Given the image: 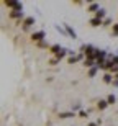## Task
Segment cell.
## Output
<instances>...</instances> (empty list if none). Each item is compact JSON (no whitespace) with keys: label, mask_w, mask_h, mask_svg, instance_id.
Listing matches in <instances>:
<instances>
[{"label":"cell","mask_w":118,"mask_h":126,"mask_svg":"<svg viewBox=\"0 0 118 126\" xmlns=\"http://www.w3.org/2000/svg\"><path fill=\"white\" fill-rule=\"evenodd\" d=\"M2 5L15 10V12H23V3L21 2H17V0H2Z\"/></svg>","instance_id":"cell-1"},{"label":"cell","mask_w":118,"mask_h":126,"mask_svg":"<svg viewBox=\"0 0 118 126\" xmlns=\"http://www.w3.org/2000/svg\"><path fill=\"white\" fill-rule=\"evenodd\" d=\"M44 38H46V31L44 30H39V31H34L31 33V36H30V39L34 43V44H38V43L44 41Z\"/></svg>","instance_id":"cell-2"},{"label":"cell","mask_w":118,"mask_h":126,"mask_svg":"<svg viewBox=\"0 0 118 126\" xmlns=\"http://www.w3.org/2000/svg\"><path fill=\"white\" fill-rule=\"evenodd\" d=\"M36 23V20H34V16H26V18L21 21V31H28L33 25Z\"/></svg>","instance_id":"cell-3"},{"label":"cell","mask_w":118,"mask_h":126,"mask_svg":"<svg viewBox=\"0 0 118 126\" xmlns=\"http://www.w3.org/2000/svg\"><path fill=\"white\" fill-rule=\"evenodd\" d=\"M8 18L10 20H17L18 23H21L26 16H25V13L23 12H15V10H12V12H8Z\"/></svg>","instance_id":"cell-4"},{"label":"cell","mask_w":118,"mask_h":126,"mask_svg":"<svg viewBox=\"0 0 118 126\" xmlns=\"http://www.w3.org/2000/svg\"><path fill=\"white\" fill-rule=\"evenodd\" d=\"M77 116V113H74V111H59L57 113V118L59 120H69V118H76Z\"/></svg>","instance_id":"cell-5"},{"label":"cell","mask_w":118,"mask_h":126,"mask_svg":"<svg viewBox=\"0 0 118 126\" xmlns=\"http://www.w3.org/2000/svg\"><path fill=\"white\" fill-rule=\"evenodd\" d=\"M100 8H102V7H100L97 2H90V3H87V12H90V13H94V15L97 13Z\"/></svg>","instance_id":"cell-6"},{"label":"cell","mask_w":118,"mask_h":126,"mask_svg":"<svg viewBox=\"0 0 118 126\" xmlns=\"http://www.w3.org/2000/svg\"><path fill=\"white\" fill-rule=\"evenodd\" d=\"M64 28H66V31H67V36L71 38V39H77V33H76V30L72 28L71 25L64 23Z\"/></svg>","instance_id":"cell-7"},{"label":"cell","mask_w":118,"mask_h":126,"mask_svg":"<svg viewBox=\"0 0 118 126\" xmlns=\"http://www.w3.org/2000/svg\"><path fill=\"white\" fill-rule=\"evenodd\" d=\"M108 57V52L105 51V49H95V61H99V59H107Z\"/></svg>","instance_id":"cell-8"},{"label":"cell","mask_w":118,"mask_h":126,"mask_svg":"<svg viewBox=\"0 0 118 126\" xmlns=\"http://www.w3.org/2000/svg\"><path fill=\"white\" fill-rule=\"evenodd\" d=\"M62 51V47H61V44H51V47H49V54H51L52 57H56L59 52Z\"/></svg>","instance_id":"cell-9"},{"label":"cell","mask_w":118,"mask_h":126,"mask_svg":"<svg viewBox=\"0 0 118 126\" xmlns=\"http://www.w3.org/2000/svg\"><path fill=\"white\" fill-rule=\"evenodd\" d=\"M89 25L92 28H99V26H103V20H99V18H95V16H92L89 20Z\"/></svg>","instance_id":"cell-10"},{"label":"cell","mask_w":118,"mask_h":126,"mask_svg":"<svg viewBox=\"0 0 118 126\" xmlns=\"http://www.w3.org/2000/svg\"><path fill=\"white\" fill-rule=\"evenodd\" d=\"M108 107H110V105H108V102H107V100H99V102H97V105H95V108H97L99 111H103V110H107Z\"/></svg>","instance_id":"cell-11"},{"label":"cell","mask_w":118,"mask_h":126,"mask_svg":"<svg viewBox=\"0 0 118 126\" xmlns=\"http://www.w3.org/2000/svg\"><path fill=\"white\" fill-rule=\"evenodd\" d=\"M102 80H103L105 84H113V74H110V72H105L103 77H102Z\"/></svg>","instance_id":"cell-12"},{"label":"cell","mask_w":118,"mask_h":126,"mask_svg":"<svg viewBox=\"0 0 118 126\" xmlns=\"http://www.w3.org/2000/svg\"><path fill=\"white\" fill-rule=\"evenodd\" d=\"M94 16H95V18H99V20H105V18H107V10H105V8H100L99 12L94 15Z\"/></svg>","instance_id":"cell-13"},{"label":"cell","mask_w":118,"mask_h":126,"mask_svg":"<svg viewBox=\"0 0 118 126\" xmlns=\"http://www.w3.org/2000/svg\"><path fill=\"white\" fill-rule=\"evenodd\" d=\"M80 110H84V108H82V103H80V102H77V103H72V105H71V111H74V113H79Z\"/></svg>","instance_id":"cell-14"},{"label":"cell","mask_w":118,"mask_h":126,"mask_svg":"<svg viewBox=\"0 0 118 126\" xmlns=\"http://www.w3.org/2000/svg\"><path fill=\"white\" fill-rule=\"evenodd\" d=\"M99 70H100V69L97 67V65H95V67H92V69H89V70H87V77H95Z\"/></svg>","instance_id":"cell-15"},{"label":"cell","mask_w":118,"mask_h":126,"mask_svg":"<svg viewBox=\"0 0 118 126\" xmlns=\"http://www.w3.org/2000/svg\"><path fill=\"white\" fill-rule=\"evenodd\" d=\"M82 65H84V67H87V69H92V67H95V61H90V59H85V61L82 62Z\"/></svg>","instance_id":"cell-16"},{"label":"cell","mask_w":118,"mask_h":126,"mask_svg":"<svg viewBox=\"0 0 118 126\" xmlns=\"http://www.w3.org/2000/svg\"><path fill=\"white\" fill-rule=\"evenodd\" d=\"M77 118H80V120H87V118H89V111H85V110H80V111L77 113Z\"/></svg>","instance_id":"cell-17"},{"label":"cell","mask_w":118,"mask_h":126,"mask_svg":"<svg viewBox=\"0 0 118 126\" xmlns=\"http://www.w3.org/2000/svg\"><path fill=\"white\" fill-rule=\"evenodd\" d=\"M36 47H39V49H48V51H49L51 44H48L46 41H41V43H38V44H36Z\"/></svg>","instance_id":"cell-18"},{"label":"cell","mask_w":118,"mask_h":126,"mask_svg":"<svg viewBox=\"0 0 118 126\" xmlns=\"http://www.w3.org/2000/svg\"><path fill=\"white\" fill-rule=\"evenodd\" d=\"M105 100H107V102H108V105H115V103H117V97H115L113 94H110L108 97L105 98Z\"/></svg>","instance_id":"cell-19"},{"label":"cell","mask_w":118,"mask_h":126,"mask_svg":"<svg viewBox=\"0 0 118 126\" xmlns=\"http://www.w3.org/2000/svg\"><path fill=\"white\" fill-rule=\"evenodd\" d=\"M112 36H118V21L113 23V26H112Z\"/></svg>","instance_id":"cell-20"},{"label":"cell","mask_w":118,"mask_h":126,"mask_svg":"<svg viewBox=\"0 0 118 126\" xmlns=\"http://www.w3.org/2000/svg\"><path fill=\"white\" fill-rule=\"evenodd\" d=\"M108 26H113V25H112V18L107 16V18L103 20V28H108Z\"/></svg>","instance_id":"cell-21"},{"label":"cell","mask_w":118,"mask_h":126,"mask_svg":"<svg viewBox=\"0 0 118 126\" xmlns=\"http://www.w3.org/2000/svg\"><path fill=\"white\" fill-rule=\"evenodd\" d=\"M59 62H61V61H59V59H56V57H51V59L48 61V64H49V65H57V64H59Z\"/></svg>","instance_id":"cell-22"},{"label":"cell","mask_w":118,"mask_h":126,"mask_svg":"<svg viewBox=\"0 0 118 126\" xmlns=\"http://www.w3.org/2000/svg\"><path fill=\"white\" fill-rule=\"evenodd\" d=\"M87 126H99V125H97V121H89Z\"/></svg>","instance_id":"cell-23"},{"label":"cell","mask_w":118,"mask_h":126,"mask_svg":"<svg viewBox=\"0 0 118 126\" xmlns=\"http://www.w3.org/2000/svg\"><path fill=\"white\" fill-rule=\"evenodd\" d=\"M112 85H113V87H118V80H115V79H113V84H112Z\"/></svg>","instance_id":"cell-24"}]
</instances>
